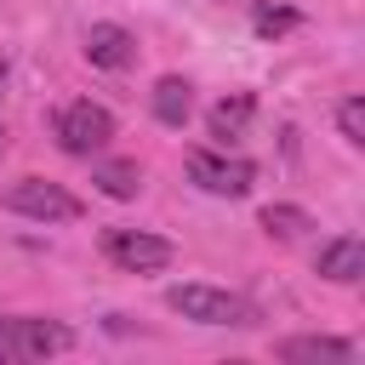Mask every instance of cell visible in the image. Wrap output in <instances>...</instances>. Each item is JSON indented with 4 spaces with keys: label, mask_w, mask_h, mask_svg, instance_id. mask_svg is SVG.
I'll return each mask as SVG.
<instances>
[{
    "label": "cell",
    "mask_w": 365,
    "mask_h": 365,
    "mask_svg": "<svg viewBox=\"0 0 365 365\" xmlns=\"http://www.w3.org/2000/svg\"><path fill=\"white\" fill-rule=\"evenodd\" d=\"M165 302L194 325H257V308L234 291H217V285H171Z\"/></svg>",
    "instance_id": "cell-1"
},
{
    "label": "cell",
    "mask_w": 365,
    "mask_h": 365,
    "mask_svg": "<svg viewBox=\"0 0 365 365\" xmlns=\"http://www.w3.org/2000/svg\"><path fill=\"white\" fill-rule=\"evenodd\" d=\"M6 211H17V217H40V222H74V217H80V200H74L63 182L23 177V182L6 188Z\"/></svg>",
    "instance_id": "cell-2"
},
{
    "label": "cell",
    "mask_w": 365,
    "mask_h": 365,
    "mask_svg": "<svg viewBox=\"0 0 365 365\" xmlns=\"http://www.w3.org/2000/svg\"><path fill=\"white\" fill-rule=\"evenodd\" d=\"M108 137H114V114L103 103H68L57 114V143L68 154H97V148H108Z\"/></svg>",
    "instance_id": "cell-3"
},
{
    "label": "cell",
    "mask_w": 365,
    "mask_h": 365,
    "mask_svg": "<svg viewBox=\"0 0 365 365\" xmlns=\"http://www.w3.org/2000/svg\"><path fill=\"white\" fill-rule=\"evenodd\" d=\"M188 177H194L205 194L240 200V194H251V182H257V165H251V160H228V154H211V148H194V154H188Z\"/></svg>",
    "instance_id": "cell-4"
},
{
    "label": "cell",
    "mask_w": 365,
    "mask_h": 365,
    "mask_svg": "<svg viewBox=\"0 0 365 365\" xmlns=\"http://www.w3.org/2000/svg\"><path fill=\"white\" fill-rule=\"evenodd\" d=\"M63 348H68V331L57 319H0V359H46Z\"/></svg>",
    "instance_id": "cell-5"
},
{
    "label": "cell",
    "mask_w": 365,
    "mask_h": 365,
    "mask_svg": "<svg viewBox=\"0 0 365 365\" xmlns=\"http://www.w3.org/2000/svg\"><path fill=\"white\" fill-rule=\"evenodd\" d=\"M103 251H108V262H120V268H131V274L165 268V262L177 257L171 240H160V234H137V228H108V234H103Z\"/></svg>",
    "instance_id": "cell-6"
},
{
    "label": "cell",
    "mask_w": 365,
    "mask_h": 365,
    "mask_svg": "<svg viewBox=\"0 0 365 365\" xmlns=\"http://www.w3.org/2000/svg\"><path fill=\"white\" fill-rule=\"evenodd\" d=\"M86 57L97 68H131L137 63V40L120 29V23H91L86 29Z\"/></svg>",
    "instance_id": "cell-7"
},
{
    "label": "cell",
    "mask_w": 365,
    "mask_h": 365,
    "mask_svg": "<svg viewBox=\"0 0 365 365\" xmlns=\"http://www.w3.org/2000/svg\"><path fill=\"white\" fill-rule=\"evenodd\" d=\"M319 274L336 279V285H354V279L365 274V240H359V234L325 240V245H319Z\"/></svg>",
    "instance_id": "cell-8"
},
{
    "label": "cell",
    "mask_w": 365,
    "mask_h": 365,
    "mask_svg": "<svg viewBox=\"0 0 365 365\" xmlns=\"http://www.w3.org/2000/svg\"><path fill=\"white\" fill-rule=\"evenodd\" d=\"M279 359H291V365H302V359H325V365H348L354 359V348L342 342V336H285L279 348H274Z\"/></svg>",
    "instance_id": "cell-9"
},
{
    "label": "cell",
    "mask_w": 365,
    "mask_h": 365,
    "mask_svg": "<svg viewBox=\"0 0 365 365\" xmlns=\"http://www.w3.org/2000/svg\"><path fill=\"white\" fill-rule=\"evenodd\" d=\"M251 114H257V97H251V91H234V97H222V103L211 108V137H217V143H234V137H245Z\"/></svg>",
    "instance_id": "cell-10"
},
{
    "label": "cell",
    "mask_w": 365,
    "mask_h": 365,
    "mask_svg": "<svg viewBox=\"0 0 365 365\" xmlns=\"http://www.w3.org/2000/svg\"><path fill=\"white\" fill-rule=\"evenodd\" d=\"M188 108H194V86H188L182 74H165V80L154 86V114H160L165 125H182Z\"/></svg>",
    "instance_id": "cell-11"
},
{
    "label": "cell",
    "mask_w": 365,
    "mask_h": 365,
    "mask_svg": "<svg viewBox=\"0 0 365 365\" xmlns=\"http://www.w3.org/2000/svg\"><path fill=\"white\" fill-rule=\"evenodd\" d=\"M308 228H314V217H308L302 205H262V234L297 240V234H308Z\"/></svg>",
    "instance_id": "cell-12"
},
{
    "label": "cell",
    "mask_w": 365,
    "mask_h": 365,
    "mask_svg": "<svg viewBox=\"0 0 365 365\" xmlns=\"http://www.w3.org/2000/svg\"><path fill=\"white\" fill-rule=\"evenodd\" d=\"M97 188H103L108 200H131V194L143 188V177H137L131 160H108V165H97Z\"/></svg>",
    "instance_id": "cell-13"
},
{
    "label": "cell",
    "mask_w": 365,
    "mask_h": 365,
    "mask_svg": "<svg viewBox=\"0 0 365 365\" xmlns=\"http://www.w3.org/2000/svg\"><path fill=\"white\" fill-rule=\"evenodd\" d=\"M285 29H297V11H279V6H257V34H262V40H274V34H285Z\"/></svg>",
    "instance_id": "cell-14"
},
{
    "label": "cell",
    "mask_w": 365,
    "mask_h": 365,
    "mask_svg": "<svg viewBox=\"0 0 365 365\" xmlns=\"http://www.w3.org/2000/svg\"><path fill=\"white\" fill-rule=\"evenodd\" d=\"M336 120H342V137H348V143H365V103H359V97H348V103L336 108Z\"/></svg>",
    "instance_id": "cell-15"
},
{
    "label": "cell",
    "mask_w": 365,
    "mask_h": 365,
    "mask_svg": "<svg viewBox=\"0 0 365 365\" xmlns=\"http://www.w3.org/2000/svg\"><path fill=\"white\" fill-rule=\"evenodd\" d=\"M0 91H6V63H0Z\"/></svg>",
    "instance_id": "cell-16"
},
{
    "label": "cell",
    "mask_w": 365,
    "mask_h": 365,
    "mask_svg": "<svg viewBox=\"0 0 365 365\" xmlns=\"http://www.w3.org/2000/svg\"><path fill=\"white\" fill-rule=\"evenodd\" d=\"M0 154H6V125H0Z\"/></svg>",
    "instance_id": "cell-17"
}]
</instances>
